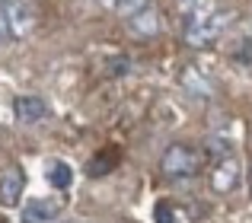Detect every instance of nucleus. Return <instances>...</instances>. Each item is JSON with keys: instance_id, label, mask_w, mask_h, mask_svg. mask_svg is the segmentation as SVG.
Returning <instances> with one entry per match:
<instances>
[{"instance_id": "obj_7", "label": "nucleus", "mask_w": 252, "mask_h": 223, "mask_svg": "<svg viewBox=\"0 0 252 223\" xmlns=\"http://www.w3.org/2000/svg\"><path fill=\"white\" fill-rule=\"evenodd\" d=\"M23 185H26V175L16 166L3 169V175H0V204H16L19 195H23Z\"/></svg>"}, {"instance_id": "obj_15", "label": "nucleus", "mask_w": 252, "mask_h": 223, "mask_svg": "<svg viewBox=\"0 0 252 223\" xmlns=\"http://www.w3.org/2000/svg\"><path fill=\"white\" fill-rule=\"evenodd\" d=\"M102 3H109V6H115V3H118V0H102Z\"/></svg>"}, {"instance_id": "obj_14", "label": "nucleus", "mask_w": 252, "mask_h": 223, "mask_svg": "<svg viewBox=\"0 0 252 223\" xmlns=\"http://www.w3.org/2000/svg\"><path fill=\"white\" fill-rule=\"evenodd\" d=\"M157 220H160V223H172L169 207H166V204H157Z\"/></svg>"}, {"instance_id": "obj_4", "label": "nucleus", "mask_w": 252, "mask_h": 223, "mask_svg": "<svg viewBox=\"0 0 252 223\" xmlns=\"http://www.w3.org/2000/svg\"><path fill=\"white\" fill-rule=\"evenodd\" d=\"M13 115L19 124H38L48 115V102L42 96H16L13 99Z\"/></svg>"}, {"instance_id": "obj_1", "label": "nucleus", "mask_w": 252, "mask_h": 223, "mask_svg": "<svg viewBox=\"0 0 252 223\" xmlns=\"http://www.w3.org/2000/svg\"><path fill=\"white\" fill-rule=\"evenodd\" d=\"M230 19H233V13H230V10H214L211 16L195 19V23L185 29V42H189L191 48H208V45H214L217 38L227 32Z\"/></svg>"}, {"instance_id": "obj_11", "label": "nucleus", "mask_w": 252, "mask_h": 223, "mask_svg": "<svg viewBox=\"0 0 252 223\" xmlns=\"http://www.w3.org/2000/svg\"><path fill=\"white\" fill-rule=\"evenodd\" d=\"M182 86L189 89L191 96H198V99H201V96H211L208 80H204V77H198V70H195V67H185V74H182Z\"/></svg>"}, {"instance_id": "obj_9", "label": "nucleus", "mask_w": 252, "mask_h": 223, "mask_svg": "<svg viewBox=\"0 0 252 223\" xmlns=\"http://www.w3.org/2000/svg\"><path fill=\"white\" fill-rule=\"evenodd\" d=\"M131 29L144 38L157 35V32H160V13H157V6H144L141 13H134V16H131Z\"/></svg>"}, {"instance_id": "obj_6", "label": "nucleus", "mask_w": 252, "mask_h": 223, "mask_svg": "<svg viewBox=\"0 0 252 223\" xmlns=\"http://www.w3.org/2000/svg\"><path fill=\"white\" fill-rule=\"evenodd\" d=\"M211 185H214V192H220V195L233 192V188L240 185V163H236L233 156H223V160L214 166V172H211Z\"/></svg>"}, {"instance_id": "obj_12", "label": "nucleus", "mask_w": 252, "mask_h": 223, "mask_svg": "<svg viewBox=\"0 0 252 223\" xmlns=\"http://www.w3.org/2000/svg\"><path fill=\"white\" fill-rule=\"evenodd\" d=\"M144 6H147V0H118L115 10L122 13V16H134V13H141Z\"/></svg>"}, {"instance_id": "obj_3", "label": "nucleus", "mask_w": 252, "mask_h": 223, "mask_svg": "<svg viewBox=\"0 0 252 223\" xmlns=\"http://www.w3.org/2000/svg\"><path fill=\"white\" fill-rule=\"evenodd\" d=\"M3 29L10 38H23L26 32L35 26V10H32L29 0H6L3 3Z\"/></svg>"}, {"instance_id": "obj_5", "label": "nucleus", "mask_w": 252, "mask_h": 223, "mask_svg": "<svg viewBox=\"0 0 252 223\" xmlns=\"http://www.w3.org/2000/svg\"><path fill=\"white\" fill-rule=\"evenodd\" d=\"M61 201L55 198H32L29 204L23 207V217H19V223H48L55 220L58 214H61Z\"/></svg>"}, {"instance_id": "obj_17", "label": "nucleus", "mask_w": 252, "mask_h": 223, "mask_svg": "<svg viewBox=\"0 0 252 223\" xmlns=\"http://www.w3.org/2000/svg\"><path fill=\"white\" fill-rule=\"evenodd\" d=\"M3 3H6V0H0V6H3Z\"/></svg>"}, {"instance_id": "obj_2", "label": "nucleus", "mask_w": 252, "mask_h": 223, "mask_svg": "<svg viewBox=\"0 0 252 223\" xmlns=\"http://www.w3.org/2000/svg\"><path fill=\"white\" fill-rule=\"evenodd\" d=\"M198 166H201V156L189 143H172L160 160V169L166 175H172V179H189V175L198 172Z\"/></svg>"}, {"instance_id": "obj_16", "label": "nucleus", "mask_w": 252, "mask_h": 223, "mask_svg": "<svg viewBox=\"0 0 252 223\" xmlns=\"http://www.w3.org/2000/svg\"><path fill=\"white\" fill-rule=\"evenodd\" d=\"M179 3H182V6H191V0H179Z\"/></svg>"}, {"instance_id": "obj_13", "label": "nucleus", "mask_w": 252, "mask_h": 223, "mask_svg": "<svg viewBox=\"0 0 252 223\" xmlns=\"http://www.w3.org/2000/svg\"><path fill=\"white\" fill-rule=\"evenodd\" d=\"M109 67H112V74H115V77H122V74H128L131 61H128V57H115V61H112Z\"/></svg>"}, {"instance_id": "obj_10", "label": "nucleus", "mask_w": 252, "mask_h": 223, "mask_svg": "<svg viewBox=\"0 0 252 223\" xmlns=\"http://www.w3.org/2000/svg\"><path fill=\"white\" fill-rule=\"evenodd\" d=\"M230 57H233V64L243 70V74H252V35L249 32L236 38V45L230 48Z\"/></svg>"}, {"instance_id": "obj_8", "label": "nucleus", "mask_w": 252, "mask_h": 223, "mask_svg": "<svg viewBox=\"0 0 252 223\" xmlns=\"http://www.w3.org/2000/svg\"><path fill=\"white\" fill-rule=\"evenodd\" d=\"M45 179H48L51 188L64 192V188L74 182V169H70V163H64V160H48L45 163Z\"/></svg>"}]
</instances>
